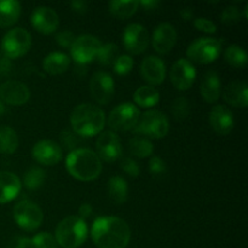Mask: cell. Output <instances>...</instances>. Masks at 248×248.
<instances>
[{"mask_svg":"<svg viewBox=\"0 0 248 248\" xmlns=\"http://www.w3.org/2000/svg\"><path fill=\"white\" fill-rule=\"evenodd\" d=\"M91 237L98 248H126L130 244L131 229L119 217H99L92 225Z\"/></svg>","mask_w":248,"mask_h":248,"instance_id":"6da1fadb","label":"cell"},{"mask_svg":"<svg viewBox=\"0 0 248 248\" xmlns=\"http://www.w3.org/2000/svg\"><path fill=\"white\" fill-rule=\"evenodd\" d=\"M70 125L73 132L82 137L99 135L106 125V114L103 109L91 103H81L73 109L70 114Z\"/></svg>","mask_w":248,"mask_h":248,"instance_id":"7a4b0ae2","label":"cell"},{"mask_svg":"<svg viewBox=\"0 0 248 248\" xmlns=\"http://www.w3.org/2000/svg\"><path fill=\"white\" fill-rule=\"evenodd\" d=\"M65 167L72 177L78 181L90 182L98 178L102 172V161L91 149L78 148L69 153L65 159Z\"/></svg>","mask_w":248,"mask_h":248,"instance_id":"3957f363","label":"cell"},{"mask_svg":"<svg viewBox=\"0 0 248 248\" xmlns=\"http://www.w3.org/2000/svg\"><path fill=\"white\" fill-rule=\"evenodd\" d=\"M87 225L78 216H69L58 223L55 239L58 246L63 248H78L87 239Z\"/></svg>","mask_w":248,"mask_h":248,"instance_id":"277c9868","label":"cell"},{"mask_svg":"<svg viewBox=\"0 0 248 248\" xmlns=\"http://www.w3.org/2000/svg\"><path fill=\"white\" fill-rule=\"evenodd\" d=\"M169 119L159 110H148L140 116L137 125L133 128L135 133H140L149 138L160 140L169 133Z\"/></svg>","mask_w":248,"mask_h":248,"instance_id":"5b68a950","label":"cell"},{"mask_svg":"<svg viewBox=\"0 0 248 248\" xmlns=\"http://www.w3.org/2000/svg\"><path fill=\"white\" fill-rule=\"evenodd\" d=\"M222 51V41L215 38H200L189 45L186 57L189 62L208 64L219 57Z\"/></svg>","mask_w":248,"mask_h":248,"instance_id":"8992f818","label":"cell"},{"mask_svg":"<svg viewBox=\"0 0 248 248\" xmlns=\"http://www.w3.org/2000/svg\"><path fill=\"white\" fill-rule=\"evenodd\" d=\"M31 46V36L27 29L16 27L10 29L1 40V53L10 60L26 55Z\"/></svg>","mask_w":248,"mask_h":248,"instance_id":"52a82bcc","label":"cell"},{"mask_svg":"<svg viewBox=\"0 0 248 248\" xmlns=\"http://www.w3.org/2000/svg\"><path fill=\"white\" fill-rule=\"evenodd\" d=\"M14 219L21 229L26 232H34L41 225L44 213L35 202L29 200L19 201L14 207Z\"/></svg>","mask_w":248,"mask_h":248,"instance_id":"ba28073f","label":"cell"},{"mask_svg":"<svg viewBox=\"0 0 248 248\" xmlns=\"http://www.w3.org/2000/svg\"><path fill=\"white\" fill-rule=\"evenodd\" d=\"M140 111L133 103H121L110 111L108 116V126L114 131L133 130L140 120Z\"/></svg>","mask_w":248,"mask_h":248,"instance_id":"9c48e42d","label":"cell"},{"mask_svg":"<svg viewBox=\"0 0 248 248\" xmlns=\"http://www.w3.org/2000/svg\"><path fill=\"white\" fill-rule=\"evenodd\" d=\"M101 46V41L96 36L85 34V35L75 38L74 43L70 47V55L78 64L85 65L96 58Z\"/></svg>","mask_w":248,"mask_h":248,"instance_id":"30bf717a","label":"cell"},{"mask_svg":"<svg viewBox=\"0 0 248 248\" xmlns=\"http://www.w3.org/2000/svg\"><path fill=\"white\" fill-rule=\"evenodd\" d=\"M149 33L147 28L140 23H131L125 28L123 43L126 50L132 55H140L149 45Z\"/></svg>","mask_w":248,"mask_h":248,"instance_id":"8fae6325","label":"cell"},{"mask_svg":"<svg viewBox=\"0 0 248 248\" xmlns=\"http://www.w3.org/2000/svg\"><path fill=\"white\" fill-rule=\"evenodd\" d=\"M90 91L94 101L99 104H108L115 93V82L110 74L96 72L90 80Z\"/></svg>","mask_w":248,"mask_h":248,"instance_id":"7c38bea8","label":"cell"},{"mask_svg":"<svg viewBox=\"0 0 248 248\" xmlns=\"http://www.w3.org/2000/svg\"><path fill=\"white\" fill-rule=\"evenodd\" d=\"M96 149L101 161L114 162L119 160L123 155V147L119 136L113 131H104L99 133L97 138Z\"/></svg>","mask_w":248,"mask_h":248,"instance_id":"4fadbf2b","label":"cell"},{"mask_svg":"<svg viewBox=\"0 0 248 248\" xmlns=\"http://www.w3.org/2000/svg\"><path fill=\"white\" fill-rule=\"evenodd\" d=\"M172 85L179 91H186L193 86L196 79V69L186 58H181L172 65L170 72Z\"/></svg>","mask_w":248,"mask_h":248,"instance_id":"5bb4252c","label":"cell"},{"mask_svg":"<svg viewBox=\"0 0 248 248\" xmlns=\"http://www.w3.org/2000/svg\"><path fill=\"white\" fill-rule=\"evenodd\" d=\"M31 26L41 34L50 35L53 34L60 24V17L57 12L48 6H38L31 15Z\"/></svg>","mask_w":248,"mask_h":248,"instance_id":"9a60e30c","label":"cell"},{"mask_svg":"<svg viewBox=\"0 0 248 248\" xmlns=\"http://www.w3.org/2000/svg\"><path fill=\"white\" fill-rule=\"evenodd\" d=\"M31 156L39 164L52 166L62 160L63 152L60 144L50 140H44L36 143L31 149Z\"/></svg>","mask_w":248,"mask_h":248,"instance_id":"2e32d148","label":"cell"},{"mask_svg":"<svg viewBox=\"0 0 248 248\" xmlns=\"http://www.w3.org/2000/svg\"><path fill=\"white\" fill-rule=\"evenodd\" d=\"M31 98L28 86L21 81L9 80L0 85V99L11 106H23Z\"/></svg>","mask_w":248,"mask_h":248,"instance_id":"e0dca14e","label":"cell"},{"mask_svg":"<svg viewBox=\"0 0 248 248\" xmlns=\"http://www.w3.org/2000/svg\"><path fill=\"white\" fill-rule=\"evenodd\" d=\"M140 74L150 86H157L161 85L166 78V65L157 56H148L140 64Z\"/></svg>","mask_w":248,"mask_h":248,"instance_id":"ac0fdd59","label":"cell"},{"mask_svg":"<svg viewBox=\"0 0 248 248\" xmlns=\"http://www.w3.org/2000/svg\"><path fill=\"white\" fill-rule=\"evenodd\" d=\"M177 31L171 23H161L153 33V47L156 52L165 55L174 47L177 43Z\"/></svg>","mask_w":248,"mask_h":248,"instance_id":"d6986e66","label":"cell"},{"mask_svg":"<svg viewBox=\"0 0 248 248\" xmlns=\"http://www.w3.org/2000/svg\"><path fill=\"white\" fill-rule=\"evenodd\" d=\"M210 124L218 135H229L235 125L234 115L228 107L217 104L210 111Z\"/></svg>","mask_w":248,"mask_h":248,"instance_id":"ffe728a7","label":"cell"},{"mask_svg":"<svg viewBox=\"0 0 248 248\" xmlns=\"http://www.w3.org/2000/svg\"><path fill=\"white\" fill-rule=\"evenodd\" d=\"M200 92L202 98L207 103H216L222 93V82L217 72L210 70L203 75L201 80Z\"/></svg>","mask_w":248,"mask_h":248,"instance_id":"44dd1931","label":"cell"},{"mask_svg":"<svg viewBox=\"0 0 248 248\" xmlns=\"http://www.w3.org/2000/svg\"><path fill=\"white\" fill-rule=\"evenodd\" d=\"M22 189L18 177L12 172H0V203H6L17 198Z\"/></svg>","mask_w":248,"mask_h":248,"instance_id":"7402d4cb","label":"cell"},{"mask_svg":"<svg viewBox=\"0 0 248 248\" xmlns=\"http://www.w3.org/2000/svg\"><path fill=\"white\" fill-rule=\"evenodd\" d=\"M223 98L232 107L246 108L248 104L247 84L241 81H232L228 85L223 92Z\"/></svg>","mask_w":248,"mask_h":248,"instance_id":"603a6c76","label":"cell"},{"mask_svg":"<svg viewBox=\"0 0 248 248\" xmlns=\"http://www.w3.org/2000/svg\"><path fill=\"white\" fill-rule=\"evenodd\" d=\"M69 56L63 52H51L43 61V68L51 75H60L69 68Z\"/></svg>","mask_w":248,"mask_h":248,"instance_id":"cb8c5ba5","label":"cell"},{"mask_svg":"<svg viewBox=\"0 0 248 248\" xmlns=\"http://www.w3.org/2000/svg\"><path fill=\"white\" fill-rule=\"evenodd\" d=\"M21 16V4L16 0H0V27H11Z\"/></svg>","mask_w":248,"mask_h":248,"instance_id":"d4e9b609","label":"cell"},{"mask_svg":"<svg viewBox=\"0 0 248 248\" xmlns=\"http://www.w3.org/2000/svg\"><path fill=\"white\" fill-rule=\"evenodd\" d=\"M108 196L115 205H123L128 196L127 182L123 177H111L108 181Z\"/></svg>","mask_w":248,"mask_h":248,"instance_id":"484cf974","label":"cell"},{"mask_svg":"<svg viewBox=\"0 0 248 248\" xmlns=\"http://www.w3.org/2000/svg\"><path fill=\"white\" fill-rule=\"evenodd\" d=\"M133 101L138 107L142 108H152L156 106L160 101V93L155 87L150 85L138 87L133 94Z\"/></svg>","mask_w":248,"mask_h":248,"instance_id":"4316f807","label":"cell"},{"mask_svg":"<svg viewBox=\"0 0 248 248\" xmlns=\"http://www.w3.org/2000/svg\"><path fill=\"white\" fill-rule=\"evenodd\" d=\"M140 7V1L137 0H113L109 2V12L119 19H127Z\"/></svg>","mask_w":248,"mask_h":248,"instance_id":"83f0119b","label":"cell"},{"mask_svg":"<svg viewBox=\"0 0 248 248\" xmlns=\"http://www.w3.org/2000/svg\"><path fill=\"white\" fill-rule=\"evenodd\" d=\"M18 148V136L14 128L0 126V154H14Z\"/></svg>","mask_w":248,"mask_h":248,"instance_id":"f1b7e54d","label":"cell"},{"mask_svg":"<svg viewBox=\"0 0 248 248\" xmlns=\"http://www.w3.org/2000/svg\"><path fill=\"white\" fill-rule=\"evenodd\" d=\"M128 149H130V153L133 156L144 159V157L150 156L153 154L154 145L148 138L135 136V137L128 140Z\"/></svg>","mask_w":248,"mask_h":248,"instance_id":"f546056e","label":"cell"},{"mask_svg":"<svg viewBox=\"0 0 248 248\" xmlns=\"http://www.w3.org/2000/svg\"><path fill=\"white\" fill-rule=\"evenodd\" d=\"M225 62L235 68H244L247 64V53L241 46L230 45L225 48L224 52Z\"/></svg>","mask_w":248,"mask_h":248,"instance_id":"4dcf8cb0","label":"cell"},{"mask_svg":"<svg viewBox=\"0 0 248 248\" xmlns=\"http://www.w3.org/2000/svg\"><path fill=\"white\" fill-rule=\"evenodd\" d=\"M46 179V173L41 167L33 166L24 173L23 184L28 190H36L43 186Z\"/></svg>","mask_w":248,"mask_h":248,"instance_id":"1f68e13d","label":"cell"},{"mask_svg":"<svg viewBox=\"0 0 248 248\" xmlns=\"http://www.w3.org/2000/svg\"><path fill=\"white\" fill-rule=\"evenodd\" d=\"M119 47L116 44L108 43L101 46L98 53H97V60L103 65H113L115 63L116 58L119 57Z\"/></svg>","mask_w":248,"mask_h":248,"instance_id":"d6a6232c","label":"cell"},{"mask_svg":"<svg viewBox=\"0 0 248 248\" xmlns=\"http://www.w3.org/2000/svg\"><path fill=\"white\" fill-rule=\"evenodd\" d=\"M171 113L177 120H184L190 114V103L186 97H178L171 104Z\"/></svg>","mask_w":248,"mask_h":248,"instance_id":"836d02e7","label":"cell"},{"mask_svg":"<svg viewBox=\"0 0 248 248\" xmlns=\"http://www.w3.org/2000/svg\"><path fill=\"white\" fill-rule=\"evenodd\" d=\"M29 248H58V245L53 235L43 232L31 237Z\"/></svg>","mask_w":248,"mask_h":248,"instance_id":"e575fe53","label":"cell"},{"mask_svg":"<svg viewBox=\"0 0 248 248\" xmlns=\"http://www.w3.org/2000/svg\"><path fill=\"white\" fill-rule=\"evenodd\" d=\"M114 70L118 75H127L133 68V60L128 55H121L116 58L113 64Z\"/></svg>","mask_w":248,"mask_h":248,"instance_id":"d590c367","label":"cell"},{"mask_svg":"<svg viewBox=\"0 0 248 248\" xmlns=\"http://www.w3.org/2000/svg\"><path fill=\"white\" fill-rule=\"evenodd\" d=\"M241 19V12H240L239 7L236 6H228L223 10L222 15H220V21L227 26H232L236 24L237 22Z\"/></svg>","mask_w":248,"mask_h":248,"instance_id":"8d00e7d4","label":"cell"},{"mask_svg":"<svg viewBox=\"0 0 248 248\" xmlns=\"http://www.w3.org/2000/svg\"><path fill=\"white\" fill-rule=\"evenodd\" d=\"M60 140L61 144L65 148V149H69L70 152L78 149L77 145L79 144V136L75 132L69 130H64L61 132L60 135Z\"/></svg>","mask_w":248,"mask_h":248,"instance_id":"74e56055","label":"cell"},{"mask_svg":"<svg viewBox=\"0 0 248 248\" xmlns=\"http://www.w3.org/2000/svg\"><path fill=\"white\" fill-rule=\"evenodd\" d=\"M120 167L126 174H128V176L132 177V178H137V177L140 176V165H138V162L136 161V160H133L132 157H124V159L121 160Z\"/></svg>","mask_w":248,"mask_h":248,"instance_id":"f35d334b","label":"cell"},{"mask_svg":"<svg viewBox=\"0 0 248 248\" xmlns=\"http://www.w3.org/2000/svg\"><path fill=\"white\" fill-rule=\"evenodd\" d=\"M149 172L155 177L164 176L167 172L166 162L159 156H153L149 160Z\"/></svg>","mask_w":248,"mask_h":248,"instance_id":"ab89813d","label":"cell"},{"mask_svg":"<svg viewBox=\"0 0 248 248\" xmlns=\"http://www.w3.org/2000/svg\"><path fill=\"white\" fill-rule=\"evenodd\" d=\"M194 26L198 31H203V33L213 34L217 31V26L211 19L205 18V17H198L194 19Z\"/></svg>","mask_w":248,"mask_h":248,"instance_id":"60d3db41","label":"cell"},{"mask_svg":"<svg viewBox=\"0 0 248 248\" xmlns=\"http://www.w3.org/2000/svg\"><path fill=\"white\" fill-rule=\"evenodd\" d=\"M74 40H75V35L74 33H72L70 31H60V33L56 35V41H57V44L61 46V47L70 48L72 47L73 43H74Z\"/></svg>","mask_w":248,"mask_h":248,"instance_id":"b9f144b4","label":"cell"},{"mask_svg":"<svg viewBox=\"0 0 248 248\" xmlns=\"http://www.w3.org/2000/svg\"><path fill=\"white\" fill-rule=\"evenodd\" d=\"M12 70V62L10 58L0 53V77H7Z\"/></svg>","mask_w":248,"mask_h":248,"instance_id":"7bdbcfd3","label":"cell"},{"mask_svg":"<svg viewBox=\"0 0 248 248\" xmlns=\"http://www.w3.org/2000/svg\"><path fill=\"white\" fill-rule=\"evenodd\" d=\"M29 242H31V239H28V237L15 236L9 242L7 248H29Z\"/></svg>","mask_w":248,"mask_h":248,"instance_id":"ee69618b","label":"cell"},{"mask_svg":"<svg viewBox=\"0 0 248 248\" xmlns=\"http://www.w3.org/2000/svg\"><path fill=\"white\" fill-rule=\"evenodd\" d=\"M70 7L73 9V11L78 12V14H85L87 11L89 5L84 0H74V1L70 2Z\"/></svg>","mask_w":248,"mask_h":248,"instance_id":"f6af8a7d","label":"cell"},{"mask_svg":"<svg viewBox=\"0 0 248 248\" xmlns=\"http://www.w3.org/2000/svg\"><path fill=\"white\" fill-rule=\"evenodd\" d=\"M92 213V206L90 203H82L79 207V216L78 217L81 218L82 220H85L86 218H89Z\"/></svg>","mask_w":248,"mask_h":248,"instance_id":"bcb514c9","label":"cell"},{"mask_svg":"<svg viewBox=\"0 0 248 248\" xmlns=\"http://www.w3.org/2000/svg\"><path fill=\"white\" fill-rule=\"evenodd\" d=\"M160 2L156 1V0H144V1H140V6L144 7V10L147 11H150V10H155L157 6H159Z\"/></svg>","mask_w":248,"mask_h":248,"instance_id":"7dc6e473","label":"cell"},{"mask_svg":"<svg viewBox=\"0 0 248 248\" xmlns=\"http://www.w3.org/2000/svg\"><path fill=\"white\" fill-rule=\"evenodd\" d=\"M179 15H181V17L184 21H190V19L194 18V11L191 7H183L179 11Z\"/></svg>","mask_w":248,"mask_h":248,"instance_id":"c3c4849f","label":"cell"},{"mask_svg":"<svg viewBox=\"0 0 248 248\" xmlns=\"http://www.w3.org/2000/svg\"><path fill=\"white\" fill-rule=\"evenodd\" d=\"M5 113V106L1 101H0V116Z\"/></svg>","mask_w":248,"mask_h":248,"instance_id":"681fc988","label":"cell"}]
</instances>
